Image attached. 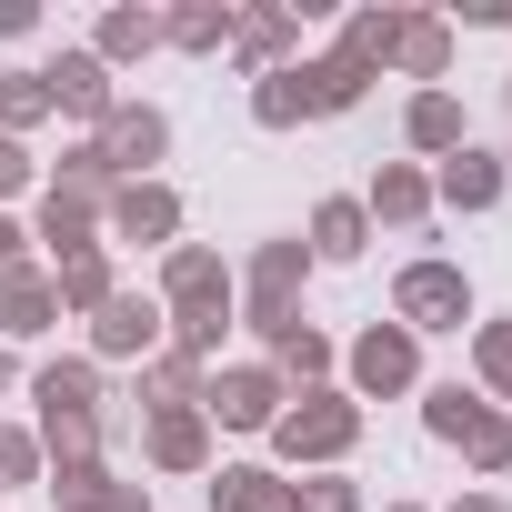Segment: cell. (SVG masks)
<instances>
[{
	"instance_id": "12",
	"label": "cell",
	"mask_w": 512,
	"mask_h": 512,
	"mask_svg": "<svg viewBox=\"0 0 512 512\" xmlns=\"http://www.w3.org/2000/svg\"><path fill=\"white\" fill-rule=\"evenodd\" d=\"M362 211H372L382 231H422V221H432V171H422V161H382L372 191H362Z\"/></svg>"
},
{
	"instance_id": "21",
	"label": "cell",
	"mask_w": 512,
	"mask_h": 512,
	"mask_svg": "<svg viewBox=\"0 0 512 512\" xmlns=\"http://www.w3.org/2000/svg\"><path fill=\"white\" fill-rule=\"evenodd\" d=\"M31 402H41V412H101V362H91V352L41 362V372H31Z\"/></svg>"
},
{
	"instance_id": "31",
	"label": "cell",
	"mask_w": 512,
	"mask_h": 512,
	"mask_svg": "<svg viewBox=\"0 0 512 512\" xmlns=\"http://www.w3.org/2000/svg\"><path fill=\"white\" fill-rule=\"evenodd\" d=\"M51 121V91H41V71H0V131L11 141H31Z\"/></svg>"
},
{
	"instance_id": "15",
	"label": "cell",
	"mask_w": 512,
	"mask_h": 512,
	"mask_svg": "<svg viewBox=\"0 0 512 512\" xmlns=\"http://www.w3.org/2000/svg\"><path fill=\"white\" fill-rule=\"evenodd\" d=\"M231 51H241V71H251V81H262V71H292L302 21H292V11H231Z\"/></svg>"
},
{
	"instance_id": "14",
	"label": "cell",
	"mask_w": 512,
	"mask_h": 512,
	"mask_svg": "<svg viewBox=\"0 0 512 512\" xmlns=\"http://www.w3.org/2000/svg\"><path fill=\"white\" fill-rule=\"evenodd\" d=\"M51 322H61V292H51V272L11 262V272H0V342H41Z\"/></svg>"
},
{
	"instance_id": "35",
	"label": "cell",
	"mask_w": 512,
	"mask_h": 512,
	"mask_svg": "<svg viewBox=\"0 0 512 512\" xmlns=\"http://www.w3.org/2000/svg\"><path fill=\"white\" fill-rule=\"evenodd\" d=\"M292 512H362V492L342 472H312V482H292Z\"/></svg>"
},
{
	"instance_id": "3",
	"label": "cell",
	"mask_w": 512,
	"mask_h": 512,
	"mask_svg": "<svg viewBox=\"0 0 512 512\" xmlns=\"http://www.w3.org/2000/svg\"><path fill=\"white\" fill-rule=\"evenodd\" d=\"M362 442V402L352 392H302V402H282V422H272V452L282 462H342Z\"/></svg>"
},
{
	"instance_id": "42",
	"label": "cell",
	"mask_w": 512,
	"mask_h": 512,
	"mask_svg": "<svg viewBox=\"0 0 512 512\" xmlns=\"http://www.w3.org/2000/svg\"><path fill=\"white\" fill-rule=\"evenodd\" d=\"M0 392H11V342H0Z\"/></svg>"
},
{
	"instance_id": "9",
	"label": "cell",
	"mask_w": 512,
	"mask_h": 512,
	"mask_svg": "<svg viewBox=\"0 0 512 512\" xmlns=\"http://www.w3.org/2000/svg\"><path fill=\"white\" fill-rule=\"evenodd\" d=\"M161 312H171V322L231 312V262H221V251H201V241H171V251H161Z\"/></svg>"
},
{
	"instance_id": "41",
	"label": "cell",
	"mask_w": 512,
	"mask_h": 512,
	"mask_svg": "<svg viewBox=\"0 0 512 512\" xmlns=\"http://www.w3.org/2000/svg\"><path fill=\"white\" fill-rule=\"evenodd\" d=\"M452 512H502V502H492V492H462V502H452Z\"/></svg>"
},
{
	"instance_id": "40",
	"label": "cell",
	"mask_w": 512,
	"mask_h": 512,
	"mask_svg": "<svg viewBox=\"0 0 512 512\" xmlns=\"http://www.w3.org/2000/svg\"><path fill=\"white\" fill-rule=\"evenodd\" d=\"M21 241H31V231H21L11 211H0V272H11V262H21Z\"/></svg>"
},
{
	"instance_id": "1",
	"label": "cell",
	"mask_w": 512,
	"mask_h": 512,
	"mask_svg": "<svg viewBox=\"0 0 512 512\" xmlns=\"http://www.w3.org/2000/svg\"><path fill=\"white\" fill-rule=\"evenodd\" d=\"M302 272H312V251H302V241H262V251H251V272L231 282V312L272 342L282 322H302Z\"/></svg>"
},
{
	"instance_id": "8",
	"label": "cell",
	"mask_w": 512,
	"mask_h": 512,
	"mask_svg": "<svg viewBox=\"0 0 512 512\" xmlns=\"http://www.w3.org/2000/svg\"><path fill=\"white\" fill-rule=\"evenodd\" d=\"M101 231L131 241V251H171V241H181V191H171V181H121V191L101 201Z\"/></svg>"
},
{
	"instance_id": "16",
	"label": "cell",
	"mask_w": 512,
	"mask_h": 512,
	"mask_svg": "<svg viewBox=\"0 0 512 512\" xmlns=\"http://www.w3.org/2000/svg\"><path fill=\"white\" fill-rule=\"evenodd\" d=\"M402 141H412L422 161H452V151L472 141V121H462L452 91H412V101H402Z\"/></svg>"
},
{
	"instance_id": "29",
	"label": "cell",
	"mask_w": 512,
	"mask_h": 512,
	"mask_svg": "<svg viewBox=\"0 0 512 512\" xmlns=\"http://www.w3.org/2000/svg\"><path fill=\"white\" fill-rule=\"evenodd\" d=\"M201 382H211V372H201L191 352H171V342L141 362V392H151V412H181V402H201Z\"/></svg>"
},
{
	"instance_id": "11",
	"label": "cell",
	"mask_w": 512,
	"mask_h": 512,
	"mask_svg": "<svg viewBox=\"0 0 512 512\" xmlns=\"http://www.w3.org/2000/svg\"><path fill=\"white\" fill-rule=\"evenodd\" d=\"M502 181H512V171H502V151H472V141H462V151L432 171V211H492V201H502Z\"/></svg>"
},
{
	"instance_id": "43",
	"label": "cell",
	"mask_w": 512,
	"mask_h": 512,
	"mask_svg": "<svg viewBox=\"0 0 512 512\" xmlns=\"http://www.w3.org/2000/svg\"><path fill=\"white\" fill-rule=\"evenodd\" d=\"M382 512H422V502H382Z\"/></svg>"
},
{
	"instance_id": "7",
	"label": "cell",
	"mask_w": 512,
	"mask_h": 512,
	"mask_svg": "<svg viewBox=\"0 0 512 512\" xmlns=\"http://www.w3.org/2000/svg\"><path fill=\"white\" fill-rule=\"evenodd\" d=\"M91 141H101L111 181H161V151H171V121H161L151 101H111V121H101Z\"/></svg>"
},
{
	"instance_id": "39",
	"label": "cell",
	"mask_w": 512,
	"mask_h": 512,
	"mask_svg": "<svg viewBox=\"0 0 512 512\" xmlns=\"http://www.w3.org/2000/svg\"><path fill=\"white\" fill-rule=\"evenodd\" d=\"M41 31V11H31V0H0V41H31Z\"/></svg>"
},
{
	"instance_id": "4",
	"label": "cell",
	"mask_w": 512,
	"mask_h": 512,
	"mask_svg": "<svg viewBox=\"0 0 512 512\" xmlns=\"http://www.w3.org/2000/svg\"><path fill=\"white\" fill-rule=\"evenodd\" d=\"M282 402H292V382H282L272 362H221V372L201 382L211 432H272V422H282Z\"/></svg>"
},
{
	"instance_id": "32",
	"label": "cell",
	"mask_w": 512,
	"mask_h": 512,
	"mask_svg": "<svg viewBox=\"0 0 512 512\" xmlns=\"http://www.w3.org/2000/svg\"><path fill=\"white\" fill-rule=\"evenodd\" d=\"M472 382L512 402V322H472Z\"/></svg>"
},
{
	"instance_id": "23",
	"label": "cell",
	"mask_w": 512,
	"mask_h": 512,
	"mask_svg": "<svg viewBox=\"0 0 512 512\" xmlns=\"http://www.w3.org/2000/svg\"><path fill=\"white\" fill-rule=\"evenodd\" d=\"M151 51H161V11H101V31H91V61H101V71L151 61Z\"/></svg>"
},
{
	"instance_id": "24",
	"label": "cell",
	"mask_w": 512,
	"mask_h": 512,
	"mask_svg": "<svg viewBox=\"0 0 512 512\" xmlns=\"http://www.w3.org/2000/svg\"><path fill=\"white\" fill-rule=\"evenodd\" d=\"M161 41L191 51V61H211V51H231V11H221V0H181V11H161Z\"/></svg>"
},
{
	"instance_id": "30",
	"label": "cell",
	"mask_w": 512,
	"mask_h": 512,
	"mask_svg": "<svg viewBox=\"0 0 512 512\" xmlns=\"http://www.w3.org/2000/svg\"><path fill=\"white\" fill-rule=\"evenodd\" d=\"M272 372H282V382H322V372H332V342H322L312 322H282V332H272Z\"/></svg>"
},
{
	"instance_id": "22",
	"label": "cell",
	"mask_w": 512,
	"mask_h": 512,
	"mask_svg": "<svg viewBox=\"0 0 512 512\" xmlns=\"http://www.w3.org/2000/svg\"><path fill=\"white\" fill-rule=\"evenodd\" d=\"M362 241H372V211L342 191V201L312 211V241H302V251H312V262H362Z\"/></svg>"
},
{
	"instance_id": "34",
	"label": "cell",
	"mask_w": 512,
	"mask_h": 512,
	"mask_svg": "<svg viewBox=\"0 0 512 512\" xmlns=\"http://www.w3.org/2000/svg\"><path fill=\"white\" fill-rule=\"evenodd\" d=\"M101 482H111V462H51V502H61V512H91Z\"/></svg>"
},
{
	"instance_id": "17",
	"label": "cell",
	"mask_w": 512,
	"mask_h": 512,
	"mask_svg": "<svg viewBox=\"0 0 512 512\" xmlns=\"http://www.w3.org/2000/svg\"><path fill=\"white\" fill-rule=\"evenodd\" d=\"M392 71H402V81H422V91H442V71H452V21H432V11H402Z\"/></svg>"
},
{
	"instance_id": "28",
	"label": "cell",
	"mask_w": 512,
	"mask_h": 512,
	"mask_svg": "<svg viewBox=\"0 0 512 512\" xmlns=\"http://www.w3.org/2000/svg\"><path fill=\"white\" fill-rule=\"evenodd\" d=\"M392 41H402V11H352V21H342V61H352L362 81H382Z\"/></svg>"
},
{
	"instance_id": "20",
	"label": "cell",
	"mask_w": 512,
	"mask_h": 512,
	"mask_svg": "<svg viewBox=\"0 0 512 512\" xmlns=\"http://www.w3.org/2000/svg\"><path fill=\"white\" fill-rule=\"evenodd\" d=\"M41 241H51V262L101 251V201H81V191H41Z\"/></svg>"
},
{
	"instance_id": "2",
	"label": "cell",
	"mask_w": 512,
	"mask_h": 512,
	"mask_svg": "<svg viewBox=\"0 0 512 512\" xmlns=\"http://www.w3.org/2000/svg\"><path fill=\"white\" fill-rule=\"evenodd\" d=\"M392 322L422 342V332H472V282L462 262H442V251H422V262H402L392 282Z\"/></svg>"
},
{
	"instance_id": "33",
	"label": "cell",
	"mask_w": 512,
	"mask_h": 512,
	"mask_svg": "<svg viewBox=\"0 0 512 512\" xmlns=\"http://www.w3.org/2000/svg\"><path fill=\"white\" fill-rule=\"evenodd\" d=\"M51 462H41V432H21V422H0V492H21V482H41Z\"/></svg>"
},
{
	"instance_id": "45",
	"label": "cell",
	"mask_w": 512,
	"mask_h": 512,
	"mask_svg": "<svg viewBox=\"0 0 512 512\" xmlns=\"http://www.w3.org/2000/svg\"><path fill=\"white\" fill-rule=\"evenodd\" d=\"M502 171H512V151H502Z\"/></svg>"
},
{
	"instance_id": "10",
	"label": "cell",
	"mask_w": 512,
	"mask_h": 512,
	"mask_svg": "<svg viewBox=\"0 0 512 512\" xmlns=\"http://www.w3.org/2000/svg\"><path fill=\"white\" fill-rule=\"evenodd\" d=\"M41 91H51V111H71V121H91V131H101V121H111V101H121V91H111V71L91 61V41H81V51H61V61H41Z\"/></svg>"
},
{
	"instance_id": "13",
	"label": "cell",
	"mask_w": 512,
	"mask_h": 512,
	"mask_svg": "<svg viewBox=\"0 0 512 512\" xmlns=\"http://www.w3.org/2000/svg\"><path fill=\"white\" fill-rule=\"evenodd\" d=\"M141 452H151V472H211V412H201V402H181V412H151Z\"/></svg>"
},
{
	"instance_id": "6",
	"label": "cell",
	"mask_w": 512,
	"mask_h": 512,
	"mask_svg": "<svg viewBox=\"0 0 512 512\" xmlns=\"http://www.w3.org/2000/svg\"><path fill=\"white\" fill-rule=\"evenodd\" d=\"M342 372H352V402H392V392L422 382V342H412L402 322H372V332L342 352Z\"/></svg>"
},
{
	"instance_id": "18",
	"label": "cell",
	"mask_w": 512,
	"mask_h": 512,
	"mask_svg": "<svg viewBox=\"0 0 512 512\" xmlns=\"http://www.w3.org/2000/svg\"><path fill=\"white\" fill-rule=\"evenodd\" d=\"M211 512H292V482L272 462H221L211 472Z\"/></svg>"
},
{
	"instance_id": "25",
	"label": "cell",
	"mask_w": 512,
	"mask_h": 512,
	"mask_svg": "<svg viewBox=\"0 0 512 512\" xmlns=\"http://www.w3.org/2000/svg\"><path fill=\"white\" fill-rule=\"evenodd\" d=\"M51 292H61V312H101L121 292V272H111V251H71V262H51Z\"/></svg>"
},
{
	"instance_id": "44",
	"label": "cell",
	"mask_w": 512,
	"mask_h": 512,
	"mask_svg": "<svg viewBox=\"0 0 512 512\" xmlns=\"http://www.w3.org/2000/svg\"><path fill=\"white\" fill-rule=\"evenodd\" d=\"M502 31H512V11H502Z\"/></svg>"
},
{
	"instance_id": "27",
	"label": "cell",
	"mask_w": 512,
	"mask_h": 512,
	"mask_svg": "<svg viewBox=\"0 0 512 512\" xmlns=\"http://www.w3.org/2000/svg\"><path fill=\"white\" fill-rule=\"evenodd\" d=\"M251 121H262V131H302V121H312L302 61H292V71H262V81H251Z\"/></svg>"
},
{
	"instance_id": "26",
	"label": "cell",
	"mask_w": 512,
	"mask_h": 512,
	"mask_svg": "<svg viewBox=\"0 0 512 512\" xmlns=\"http://www.w3.org/2000/svg\"><path fill=\"white\" fill-rule=\"evenodd\" d=\"M302 91H312V121H342V111H362V71L342 61V51H322V61H302Z\"/></svg>"
},
{
	"instance_id": "37",
	"label": "cell",
	"mask_w": 512,
	"mask_h": 512,
	"mask_svg": "<svg viewBox=\"0 0 512 512\" xmlns=\"http://www.w3.org/2000/svg\"><path fill=\"white\" fill-rule=\"evenodd\" d=\"M11 191H31V141L0 131V201H11Z\"/></svg>"
},
{
	"instance_id": "38",
	"label": "cell",
	"mask_w": 512,
	"mask_h": 512,
	"mask_svg": "<svg viewBox=\"0 0 512 512\" xmlns=\"http://www.w3.org/2000/svg\"><path fill=\"white\" fill-rule=\"evenodd\" d=\"M91 512H151V492H141V482H101V492H91Z\"/></svg>"
},
{
	"instance_id": "5",
	"label": "cell",
	"mask_w": 512,
	"mask_h": 512,
	"mask_svg": "<svg viewBox=\"0 0 512 512\" xmlns=\"http://www.w3.org/2000/svg\"><path fill=\"white\" fill-rule=\"evenodd\" d=\"M161 342H171L161 292H111V302L91 312V362H151Z\"/></svg>"
},
{
	"instance_id": "19",
	"label": "cell",
	"mask_w": 512,
	"mask_h": 512,
	"mask_svg": "<svg viewBox=\"0 0 512 512\" xmlns=\"http://www.w3.org/2000/svg\"><path fill=\"white\" fill-rule=\"evenodd\" d=\"M482 422H492V402H482V392H462V382H432V392H422V432H432V442L472 452V442H482Z\"/></svg>"
},
{
	"instance_id": "36",
	"label": "cell",
	"mask_w": 512,
	"mask_h": 512,
	"mask_svg": "<svg viewBox=\"0 0 512 512\" xmlns=\"http://www.w3.org/2000/svg\"><path fill=\"white\" fill-rule=\"evenodd\" d=\"M462 462H472V472H512V412H492V422H482V442H472Z\"/></svg>"
}]
</instances>
